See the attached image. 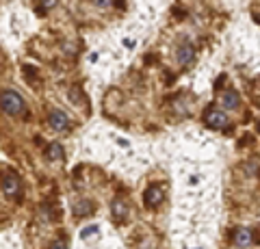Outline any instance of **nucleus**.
<instances>
[{"label": "nucleus", "instance_id": "obj_1", "mask_svg": "<svg viewBox=\"0 0 260 249\" xmlns=\"http://www.w3.org/2000/svg\"><path fill=\"white\" fill-rule=\"evenodd\" d=\"M0 109H3L7 115L18 117L24 113V98L18 91H3L0 93Z\"/></svg>", "mask_w": 260, "mask_h": 249}, {"label": "nucleus", "instance_id": "obj_2", "mask_svg": "<svg viewBox=\"0 0 260 249\" xmlns=\"http://www.w3.org/2000/svg\"><path fill=\"white\" fill-rule=\"evenodd\" d=\"M204 122L208 128H213V130H223V128L228 126V117L223 111H219V109H208L206 111V115H204Z\"/></svg>", "mask_w": 260, "mask_h": 249}, {"label": "nucleus", "instance_id": "obj_3", "mask_svg": "<svg viewBox=\"0 0 260 249\" xmlns=\"http://www.w3.org/2000/svg\"><path fill=\"white\" fill-rule=\"evenodd\" d=\"M20 189H22V182L18 178V173H15V171H7L5 178H3V191H5V195L18 197L20 195Z\"/></svg>", "mask_w": 260, "mask_h": 249}, {"label": "nucleus", "instance_id": "obj_4", "mask_svg": "<svg viewBox=\"0 0 260 249\" xmlns=\"http://www.w3.org/2000/svg\"><path fill=\"white\" fill-rule=\"evenodd\" d=\"M48 124H50L52 130L56 132H68L70 130V117L63 113V111H52L48 115Z\"/></svg>", "mask_w": 260, "mask_h": 249}, {"label": "nucleus", "instance_id": "obj_5", "mask_svg": "<svg viewBox=\"0 0 260 249\" xmlns=\"http://www.w3.org/2000/svg\"><path fill=\"white\" fill-rule=\"evenodd\" d=\"M145 206L150 208H156L162 199H165V191H162V187H158V184H152V187L145 191Z\"/></svg>", "mask_w": 260, "mask_h": 249}, {"label": "nucleus", "instance_id": "obj_6", "mask_svg": "<svg viewBox=\"0 0 260 249\" xmlns=\"http://www.w3.org/2000/svg\"><path fill=\"white\" fill-rule=\"evenodd\" d=\"M251 243H254V232L247 230V228H237V232H234V245L245 249Z\"/></svg>", "mask_w": 260, "mask_h": 249}, {"label": "nucleus", "instance_id": "obj_7", "mask_svg": "<svg viewBox=\"0 0 260 249\" xmlns=\"http://www.w3.org/2000/svg\"><path fill=\"white\" fill-rule=\"evenodd\" d=\"M193 59H195V48H193V44L184 42L178 48V63H180V65H191Z\"/></svg>", "mask_w": 260, "mask_h": 249}, {"label": "nucleus", "instance_id": "obj_8", "mask_svg": "<svg viewBox=\"0 0 260 249\" xmlns=\"http://www.w3.org/2000/svg\"><path fill=\"white\" fill-rule=\"evenodd\" d=\"M111 215H113V219H115L117 223H124L126 221V215H128V206L124 199H113V204H111Z\"/></svg>", "mask_w": 260, "mask_h": 249}, {"label": "nucleus", "instance_id": "obj_9", "mask_svg": "<svg viewBox=\"0 0 260 249\" xmlns=\"http://www.w3.org/2000/svg\"><path fill=\"white\" fill-rule=\"evenodd\" d=\"M93 210H95V206H93V202H89V199H78L74 204V217H78V219L93 215Z\"/></svg>", "mask_w": 260, "mask_h": 249}, {"label": "nucleus", "instance_id": "obj_10", "mask_svg": "<svg viewBox=\"0 0 260 249\" xmlns=\"http://www.w3.org/2000/svg\"><path fill=\"white\" fill-rule=\"evenodd\" d=\"M219 102H221V106H225V109H237L239 106V93L237 91H223Z\"/></svg>", "mask_w": 260, "mask_h": 249}, {"label": "nucleus", "instance_id": "obj_11", "mask_svg": "<svg viewBox=\"0 0 260 249\" xmlns=\"http://www.w3.org/2000/svg\"><path fill=\"white\" fill-rule=\"evenodd\" d=\"M46 154H48V158H50V160H59V158H63V148L59 146V143H50Z\"/></svg>", "mask_w": 260, "mask_h": 249}, {"label": "nucleus", "instance_id": "obj_12", "mask_svg": "<svg viewBox=\"0 0 260 249\" xmlns=\"http://www.w3.org/2000/svg\"><path fill=\"white\" fill-rule=\"evenodd\" d=\"M56 3H59V0H42V7H39V11H50L52 7H56Z\"/></svg>", "mask_w": 260, "mask_h": 249}, {"label": "nucleus", "instance_id": "obj_13", "mask_svg": "<svg viewBox=\"0 0 260 249\" xmlns=\"http://www.w3.org/2000/svg\"><path fill=\"white\" fill-rule=\"evenodd\" d=\"M91 234H98V228L95 226H89V228H85L83 232H80V236H83V238H89Z\"/></svg>", "mask_w": 260, "mask_h": 249}, {"label": "nucleus", "instance_id": "obj_14", "mask_svg": "<svg viewBox=\"0 0 260 249\" xmlns=\"http://www.w3.org/2000/svg\"><path fill=\"white\" fill-rule=\"evenodd\" d=\"M50 249H68V243H65L63 238H56L54 243H52V247Z\"/></svg>", "mask_w": 260, "mask_h": 249}, {"label": "nucleus", "instance_id": "obj_15", "mask_svg": "<svg viewBox=\"0 0 260 249\" xmlns=\"http://www.w3.org/2000/svg\"><path fill=\"white\" fill-rule=\"evenodd\" d=\"M95 5L98 7H109V5H113V0H95Z\"/></svg>", "mask_w": 260, "mask_h": 249}, {"label": "nucleus", "instance_id": "obj_16", "mask_svg": "<svg viewBox=\"0 0 260 249\" xmlns=\"http://www.w3.org/2000/svg\"><path fill=\"white\" fill-rule=\"evenodd\" d=\"M256 22H258V24H260V13H258V15H256Z\"/></svg>", "mask_w": 260, "mask_h": 249}]
</instances>
